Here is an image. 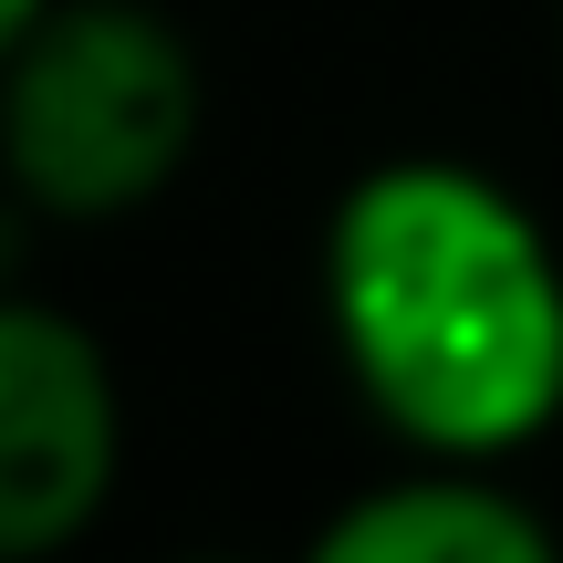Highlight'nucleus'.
Listing matches in <instances>:
<instances>
[{
  "mask_svg": "<svg viewBox=\"0 0 563 563\" xmlns=\"http://www.w3.org/2000/svg\"><path fill=\"white\" fill-rule=\"evenodd\" d=\"M302 563H563L553 522L470 460H418L397 481L355 490L302 543Z\"/></svg>",
  "mask_w": 563,
  "mask_h": 563,
  "instance_id": "4",
  "label": "nucleus"
},
{
  "mask_svg": "<svg viewBox=\"0 0 563 563\" xmlns=\"http://www.w3.org/2000/svg\"><path fill=\"white\" fill-rule=\"evenodd\" d=\"M125 470V386L95 323L0 292V563H53L95 532Z\"/></svg>",
  "mask_w": 563,
  "mask_h": 563,
  "instance_id": "3",
  "label": "nucleus"
},
{
  "mask_svg": "<svg viewBox=\"0 0 563 563\" xmlns=\"http://www.w3.org/2000/svg\"><path fill=\"white\" fill-rule=\"evenodd\" d=\"M323 334L418 460L501 470L563 418V251L470 157H376L344 178Z\"/></svg>",
  "mask_w": 563,
  "mask_h": 563,
  "instance_id": "1",
  "label": "nucleus"
},
{
  "mask_svg": "<svg viewBox=\"0 0 563 563\" xmlns=\"http://www.w3.org/2000/svg\"><path fill=\"white\" fill-rule=\"evenodd\" d=\"M32 230H42V220L21 209V188L0 178V292H11V272H21V241H32Z\"/></svg>",
  "mask_w": 563,
  "mask_h": 563,
  "instance_id": "5",
  "label": "nucleus"
},
{
  "mask_svg": "<svg viewBox=\"0 0 563 563\" xmlns=\"http://www.w3.org/2000/svg\"><path fill=\"white\" fill-rule=\"evenodd\" d=\"M209 125L199 42L157 0H53L0 63V178L32 220L95 230L178 188Z\"/></svg>",
  "mask_w": 563,
  "mask_h": 563,
  "instance_id": "2",
  "label": "nucleus"
},
{
  "mask_svg": "<svg viewBox=\"0 0 563 563\" xmlns=\"http://www.w3.org/2000/svg\"><path fill=\"white\" fill-rule=\"evenodd\" d=\"M42 11H53V0H0V63H11V42H21V32H32V21H42Z\"/></svg>",
  "mask_w": 563,
  "mask_h": 563,
  "instance_id": "6",
  "label": "nucleus"
},
{
  "mask_svg": "<svg viewBox=\"0 0 563 563\" xmlns=\"http://www.w3.org/2000/svg\"><path fill=\"white\" fill-rule=\"evenodd\" d=\"M178 563H241V553H178Z\"/></svg>",
  "mask_w": 563,
  "mask_h": 563,
  "instance_id": "7",
  "label": "nucleus"
}]
</instances>
